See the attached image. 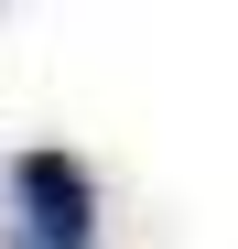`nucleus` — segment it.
I'll return each mask as SVG.
<instances>
[{
  "label": "nucleus",
  "mask_w": 238,
  "mask_h": 249,
  "mask_svg": "<svg viewBox=\"0 0 238 249\" xmlns=\"http://www.w3.org/2000/svg\"><path fill=\"white\" fill-rule=\"evenodd\" d=\"M11 217H22L11 249H87V238H98V184H87V162H76V152H22Z\"/></svg>",
  "instance_id": "1"
}]
</instances>
